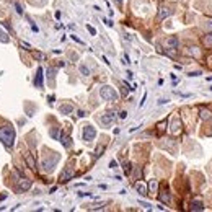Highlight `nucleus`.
Returning <instances> with one entry per match:
<instances>
[{
    "label": "nucleus",
    "mask_w": 212,
    "mask_h": 212,
    "mask_svg": "<svg viewBox=\"0 0 212 212\" xmlns=\"http://www.w3.org/2000/svg\"><path fill=\"white\" fill-rule=\"evenodd\" d=\"M0 140H2V144L7 149L13 147V144H15V129L11 127V124H7V126L0 127Z\"/></svg>",
    "instance_id": "f257e3e1"
},
{
    "label": "nucleus",
    "mask_w": 212,
    "mask_h": 212,
    "mask_svg": "<svg viewBox=\"0 0 212 212\" xmlns=\"http://www.w3.org/2000/svg\"><path fill=\"white\" fill-rule=\"evenodd\" d=\"M59 158H61V157L57 155L56 152H51V155H46L44 160H43V168H44V171H52L54 167L57 165V162H59Z\"/></svg>",
    "instance_id": "f03ea898"
},
{
    "label": "nucleus",
    "mask_w": 212,
    "mask_h": 212,
    "mask_svg": "<svg viewBox=\"0 0 212 212\" xmlns=\"http://www.w3.org/2000/svg\"><path fill=\"white\" fill-rule=\"evenodd\" d=\"M100 96L106 101H117V98H119V96H117V91L114 90L113 86H108V85L100 88Z\"/></svg>",
    "instance_id": "7ed1b4c3"
},
{
    "label": "nucleus",
    "mask_w": 212,
    "mask_h": 212,
    "mask_svg": "<svg viewBox=\"0 0 212 212\" xmlns=\"http://www.w3.org/2000/svg\"><path fill=\"white\" fill-rule=\"evenodd\" d=\"M82 136H83V140H85V142H91L96 137V129L93 126H90V124H86V126L83 127Z\"/></svg>",
    "instance_id": "20e7f679"
},
{
    "label": "nucleus",
    "mask_w": 212,
    "mask_h": 212,
    "mask_svg": "<svg viewBox=\"0 0 212 212\" xmlns=\"http://www.w3.org/2000/svg\"><path fill=\"white\" fill-rule=\"evenodd\" d=\"M114 119H116V114H114V113H105V114L100 117V122L103 126H111L113 122H114Z\"/></svg>",
    "instance_id": "39448f33"
},
{
    "label": "nucleus",
    "mask_w": 212,
    "mask_h": 212,
    "mask_svg": "<svg viewBox=\"0 0 212 212\" xmlns=\"http://www.w3.org/2000/svg\"><path fill=\"white\" fill-rule=\"evenodd\" d=\"M31 180H28V178H21V180H18V191L20 192H25V191H28L31 188Z\"/></svg>",
    "instance_id": "423d86ee"
},
{
    "label": "nucleus",
    "mask_w": 212,
    "mask_h": 212,
    "mask_svg": "<svg viewBox=\"0 0 212 212\" xmlns=\"http://www.w3.org/2000/svg\"><path fill=\"white\" fill-rule=\"evenodd\" d=\"M72 175H74V170H72L70 167H67L65 170L61 173V178H59V180H61V183H65V181H69V180L72 178Z\"/></svg>",
    "instance_id": "0eeeda50"
},
{
    "label": "nucleus",
    "mask_w": 212,
    "mask_h": 212,
    "mask_svg": "<svg viewBox=\"0 0 212 212\" xmlns=\"http://www.w3.org/2000/svg\"><path fill=\"white\" fill-rule=\"evenodd\" d=\"M34 86H38V88H43V67H38V70H36Z\"/></svg>",
    "instance_id": "6e6552de"
},
{
    "label": "nucleus",
    "mask_w": 212,
    "mask_h": 212,
    "mask_svg": "<svg viewBox=\"0 0 212 212\" xmlns=\"http://www.w3.org/2000/svg\"><path fill=\"white\" fill-rule=\"evenodd\" d=\"M167 47H168V49H171V51L178 49V38H175V36L168 38V39H167Z\"/></svg>",
    "instance_id": "1a4fd4ad"
},
{
    "label": "nucleus",
    "mask_w": 212,
    "mask_h": 212,
    "mask_svg": "<svg viewBox=\"0 0 212 212\" xmlns=\"http://www.w3.org/2000/svg\"><path fill=\"white\" fill-rule=\"evenodd\" d=\"M25 160H26V165H28L31 170H36V160H34V157L31 155V153H26Z\"/></svg>",
    "instance_id": "9d476101"
},
{
    "label": "nucleus",
    "mask_w": 212,
    "mask_h": 212,
    "mask_svg": "<svg viewBox=\"0 0 212 212\" xmlns=\"http://www.w3.org/2000/svg\"><path fill=\"white\" fill-rule=\"evenodd\" d=\"M171 15V10L167 8V7H162L160 10H158V20H163V18H167V16Z\"/></svg>",
    "instance_id": "9b49d317"
},
{
    "label": "nucleus",
    "mask_w": 212,
    "mask_h": 212,
    "mask_svg": "<svg viewBox=\"0 0 212 212\" xmlns=\"http://www.w3.org/2000/svg\"><path fill=\"white\" fill-rule=\"evenodd\" d=\"M59 140L62 142V145L65 147V149H69V147L72 145V140H70V137H69V136H65L64 132L61 134V137H59Z\"/></svg>",
    "instance_id": "f8f14e48"
},
{
    "label": "nucleus",
    "mask_w": 212,
    "mask_h": 212,
    "mask_svg": "<svg viewBox=\"0 0 212 212\" xmlns=\"http://www.w3.org/2000/svg\"><path fill=\"white\" fill-rule=\"evenodd\" d=\"M59 111H61L62 114H70V113L74 111V106L72 105H62L61 108H59Z\"/></svg>",
    "instance_id": "ddd939ff"
},
{
    "label": "nucleus",
    "mask_w": 212,
    "mask_h": 212,
    "mask_svg": "<svg viewBox=\"0 0 212 212\" xmlns=\"http://www.w3.org/2000/svg\"><path fill=\"white\" fill-rule=\"evenodd\" d=\"M180 129H181V121L180 119H173V122H171V132H180Z\"/></svg>",
    "instance_id": "4468645a"
},
{
    "label": "nucleus",
    "mask_w": 212,
    "mask_h": 212,
    "mask_svg": "<svg viewBox=\"0 0 212 212\" xmlns=\"http://www.w3.org/2000/svg\"><path fill=\"white\" fill-rule=\"evenodd\" d=\"M136 189L139 191V194H140V196H145V194H149V192H147V188L144 186L142 183H137V184H136Z\"/></svg>",
    "instance_id": "2eb2a0df"
},
{
    "label": "nucleus",
    "mask_w": 212,
    "mask_h": 212,
    "mask_svg": "<svg viewBox=\"0 0 212 212\" xmlns=\"http://www.w3.org/2000/svg\"><path fill=\"white\" fill-rule=\"evenodd\" d=\"M160 201H163L165 204H168V202H170V192L162 191V194H160Z\"/></svg>",
    "instance_id": "dca6fc26"
},
{
    "label": "nucleus",
    "mask_w": 212,
    "mask_h": 212,
    "mask_svg": "<svg viewBox=\"0 0 212 212\" xmlns=\"http://www.w3.org/2000/svg\"><path fill=\"white\" fill-rule=\"evenodd\" d=\"M157 188H158L157 181H155V180H150V181H149V189H150V192H155Z\"/></svg>",
    "instance_id": "f3484780"
},
{
    "label": "nucleus",
    "mask_w": 212,
    "mask_h": 212,
    "mask_svg": "<svg viewBox=\"0 0 212 212\" xmlns=\"http://www.w3.org/2000/svg\"><path fill=\"white\" fill-rule=\"evenodd\" d=\"M78 70H80V74L82 75H90V70H88V67L86 65H83V64H82V65H78Z\"/></svg>",
    "instance_id": "a211bd4d"
},
{
    "label": "nucleus",
    "mask_w": 212,
    "mask_h": 212,
    "mask_svg": "<svg viewBox=\"0 0 212 212\" xmlns=\"http://www.w3.org/2000/svg\"><path fill=\"white\" fill-rule=\"evenodd\" d=\"M10 41V38H8V34H7L5 31L0 30V43H8Z\"/></svg>",
    "instance_id": "6ab92c4d"
},
{
    "label": "nucleus",
    "mask_w": 212,
    "mask_h": 212,
    "mask_svg": "<svg viewBox=\"0 0 212 212\" xmlns=\"http://www.w3.org/2000/svg\"><path fill=\"white\" fill-rule=\"evenodd\" d=\"M192 209H194V211H202L204 207H202V204L199 201H196V202H192Z\"/></svg>",
    "instance_id": "aec40b11"
},
{
    "label": "nucleus",
    "mask_w": 212,
    "mask_h": 212,
    "mask_svg": "<svg viewBox=\"0 0 212 212\" xmlns=\"http://www.w3.org/2000/svg\"><path fill=\"white\" fill-rule=\"evenodd\" d=\"M51 136L54 137V139H57V140H59V129H57V127L51 129Z\"/></svg>",
    "instance_id": "412c9836"
},
{
    "label": "nucleus",
    "mask_w": 212,
    "mask_h": 212,
    "mask_svg": "<svg viewBox=\"0 0 212 212\" xmlns=\"http://www.w3.org/2000/svg\"><path fill=\"white\" fill-rule=\"evenodd\" d=\"M201 117L202 119H209V117H211V113L206 111V109H201Z\"/></svg>",
    "instance_id": "4be33fe9"
},
{
    "label": "nucleus",
    "mask_w": 212,
    "mask_h": 212,
    "mask_svg": "<svg viewBox=\"0 0 212 212\" xmlns=\"http://www.w3.org/2000/svg\"><path fill=\"white\" fill-rule=\"evenodd\" d=\"M20 46L23 47V49H26V51H31V46L26 43V41H20Z\"/></svg>",
    "instance_id": "5701e85b"
},
{
    "label": "nucleus",
    "mask_w": 212,
    "mask_h": 212,
    "mask_svg": "<svg viewBox=\"0 0 212 212\" xmlns=\"http://www.w3.org/2000/svg\"><path fill=\"white\" fill-rule=\"evenodd\" d=\"M15 8H16V13H18V15H23V7H21L20 3H15Z\"/></svg>",
    "instance_id": "b1692460"
},
{
    "label": "nucleus",
    "mask_w": 212,
    "mask_h": 212,
    "mask_svg": "<svg viewBox=\"0 0 212 212\" xmlns=\"http://www.w3.org/2000/svg\"><path fill=\"white\" fill-rule=\"evenodd\" d=\"M33 56H34L36 59H38V61H43V59H44V56H43L41 52H36V51H34V52H33Z\"/></svg>",
    "instance_id": "393cba45"
},
{
    "label": "nucleus",
    "mask_w": 212,
    "mask_h": 212,
    "mask_svg": "<svg viewBox=\"0 0 212 212\" xmlns=\"http://www.w3.org/2000/svg\"><path fill=\"white\" fill-rule=\"evenodd\" d=\"M204 43H206L207 46H212V34L206 36V39H204Z\"/></svg>",
    "instance_id": "a878e982"
},
{
    "label": "nucleus",
    "mask_w": 212,
    "mask_h": 212,
    "mask_svg": "<svg viewBox=\"0 0 212 212\" xmlns=\"http://www.w3.org/2000/svg\"><path fill=\"white\" fill-rule=\"evenodd\" d=\"M54 74H56L54 69H47V77H49V78H54Z\"/></svg>",
    "instance_id": "bb28decb"
},
{
    "label": "nucleus",
    "mask_w": 212,
    "mask_h": 212,
    "mask_svg": "<svg viewBox=\"0 0 212 212\" xmlns=\"http://www.w3.org/2000/svg\"><path fill=\"white\" fill-rule=\"evenodd\" d=\"M124 171H126V173H131V163H124Z\"/></svg>",
    "instance_id": "cd10ccee"
},
{
    "label": "nucleus",
    "mask_w": 212,
    "mask_h": 212,
    "mask_svg": "<svg viewBox=\"0 0 212 212\" xmlns=\"http://www.w3.org/2000/svg\"><path fill=\"white\" fill-rule=\"evenodd\" d=\"M86 30L90 31V33H91V34H93V36L96 34V30H95V28H93V26H90V25H86Z\"/></svg>",
    "instance_id": "c85d7f7f"
},
{
    "label": "nucleus",
    "mask_w": 212,
    "mask_h": 212,
    "mask_svg": "<svg viewBox=\"0 0 212 212\" xmlns=\"http://www.w3.org/2000/svg\"><path fill=\"white\" fill-rule=\"evenodd\" d=\"M204 26H206V30H212V20H207Z\"/></svg>",
    "instance_id": "c756f323"
},
{
    "label": "nucleus",
    "mask_w": 212,
    "mask_h": 212,
    "mask_svg": "<svg viewBox=\"0 0 212 212\" xmlns=\"http://www.w3.org/2000/svg\"><path fill=\"white\" fill-rule=\"evenodd\" d=\"M31 30L34 31V33H38V31H39V28L36 26V23H33V21H31Z\"/></svg>",
    "instance_id": "7c9ffc66"
},
{
    "label": "nucleus",
    "mask_w": 212,
    "mask_h": 212,
    "mask_svg": "<svg viewBox=\"0 0 212 212\" xmlns=\"http://www.w3.org/2000/svg\"><path fill=\"white\" fill-rule=\"evenodd\" d=\"M103 149H105L103 145H100L98 149H96V157H100V155H101V152H103Z\"/></svg>",
    "instance_id": "2f4dec72"
},
{
    "label": "nucleus",
    "mask_w": 212,
    "mask_h": 212,
    "mask_svg": "<svg viewBox=\"0 0 212 212\" xmlns=\"http://www.w3.org/2000/svg\"><path fill=\"white\" fill-rule=\"evenodd\" d=\"M197 75H201V72H199V70H196V72H191V74H189V77H197Z\"/></svg>",
    "instance_id": "473e14b6"
},
{
    "label": "nucleus",
    "mask_w": 212,
    "mask_h": 212,
    "mask_svg": "<svg viewBox=\"0 0 212 212\" xmlns=\"http://www.w3.org/2000/svg\"><path fill=\"white\" fill-rule=\"evenodd\" d=\"M126 116H127V113H126V111H121V114H119V117H121V119H126Z\"/></svg>",
    "instance_id": "72a5a7b5"
},
{
    "label": "nucleus",
    "mask_w": 212,
    "mask_h": 212,
    "mask_svg": "<svg viewBox=\"0 0 212 212\" xmlns=\"http://www.w3.org/2000/svg\"><path fill=\"white\" fill-rule=\"evenodd\" d=\"M109 167H111V168H116V167H117V163L114 162V160H111V162H109Z\"/></svg>",
    "instance_id": "f704fd0d"
},
{
    "label": "nucleus",
    "mask_w": 212,
    "mask_h": 212,
    "mask_svg": "<svg viewBox=\"0 0 212 212\" xmlns=\"http://www.w3.org/2000/svg\"><path fill=\"white\" fill-rule=\"evenodd\" d=\"M78 116L83 117V116H86V113H85V111H78Z\"/></svg>",
    "instance_id": "c9c22d12"
},
{
    "label": "nucleus",
    "mask_w": 212,
    "mask_h": 212,
    "mask_svg": "<svg viewBox=\"0 0 212 212\" xmlns=\"http://www.w3.org/2000/svg\"><path fill=\"white\" fill-rule=\"evenodd\" d=\"M5 197H7V192H3V194H0V201H3Z\"/></svg>",
    "instance_id": "e433bc0d"
},
{
    "label": "nucleus",
    "mask_w": 212,
    "mask_h": 212,
    "mask_svg": "<svg viewBox=\"0 0 212 212\" xmlns=\"http://www.w3.org/2000/svg\"><path fill=\"white\" fill-rule=\"evenodd\" d=\"M72 39H74V41H77V43H80V44H82V41L78 39V38H77V36H72Z\"/></svg>",
    "instance_id": "4c0bfd02"
}]
</instances>
